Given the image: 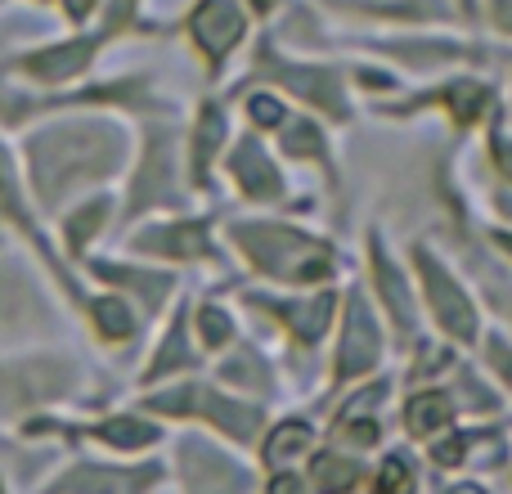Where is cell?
I'll use <instances>...</instances> for the list:
<instances>
[{"label": "cell", "mask_w": 512, "mask_h": 494, "mask_svg": "<svg viewBox=\"0 0 512 494\" xmlns=\"http://www.w3.org/2000/svg\"><path fill=\"white\" fill-rule=\"evenodd\" d=\"M36 158V189L41 198H59L68 185L113 167L117 135L108 126H59L32 144Z\"/></svg>", "instance_id": "obj_1"}, {"label": "cell", "mask_w": 512, "mask_h": 494, "mask_svg": "<svg viewBox=\"0 0 512 494\" xmlns=\"http://www.w3.org/2000/svg\"><path fill=\"white\" fill-rule=\"evenodd\" d=\"M234 239L252 256L256 270L274 279H324L333 270V252L324 243L279 230V225H234Z\"/></svg>", "instance_id": "obj_2"}, {"label": "cell", "mask_w": 512, "mask_h": 494, "mask_svg": "<svg viewBox=\"0 0 512 494\" xmlns=\"http://www.w3.org/2000/svg\"><path fill=\"white\" fill-rule=\"evenodd\" d=\"M153 409L162 414H207L216 427H225L230 436L239 441H252L256 427H261V414L252 405H239V400H225L216 396L212 387H185V391H171V396H158Z\"/></svg>", "instance_id": "obj_3"}, {"label": "cell", "mask_w": 512, "mask_h": 494, "mask_svg": "<svg viewBox=\"0 0 512 494\" xmlns=\"http://www.w3.org/2000/svg\"><path fill=\"white\" fill-rule=\"evenodd\" d=\"M418 270H423V283H427V297H432V306H436V319H441L454 337H472V333H477L472 301L459 292V283H454L427 252H418Z\"/></svg>", "instance_id": "obj_4"}, {"label": "cell", "mask_w": 512, "mask_h": 494, "mask_svg": "<svg viewBox=\"0 0 512 494\" xmlns=\"http://www.w3.org/2000/svg\"><path fill=\"white\" fill-rule=\"evenodd\" d=\"M180 468H185V481H189V490L194 494H239L243 490V472L234 468L230 459L212 454L207 445H198V441L185 445Z\"/></svg>", "instance_id": "obj_5"}, {"label": "cell", "mask_w": 512, "mask_h": 494, "mask_svg": "<svg viewBox=\"0 0 512 494\" xmlns=\"http://www.w3.org/2000/svg\"><path fill=\"white\" fill-rule=\"evenodd\" d=\"M373 360H378V324H373V315L364 310V301L355 297L351 315H346L342 351H337V378H355V373H364Z\"/></svg>", "instance_id": "obj_6"}, {"label": "cell", "mask_w": 512, "mask_h": 494, "mask_svg": "<svg viewBox=\"0 0 512 494\" xmlns=\"http://www.w3.org/2000/svg\"><path fill=\"white\" fill-rule=\"evenodd\" d=\"M194 41L203 45L212 59H221V54H230L234 45H239L243 36V14L230 5V0H207L203 9L194 14Z\"/></svg>", "instance_id": "obj_7"}, {"label": "cell", "mask_w": 512, "mask_h": 494, "mask_svg": "<svg viewBox=\"0 0 512 494\" xmlns=\"http://www.w3.org/2000/svg\"><path fill=\"white\" fill-rule=\"evenodd\" d=\"M153 481V472L135 468V472H108V468H77L63 490L68 494H144Z\"/></svg>", "instance_id": "obj_8"}, {"label": "cell", "mask_w": 512, "mask_h": 494, "mask_svg": "<svg viewBox=\"0 0 512 494\" xmlns=\"http://www.w3.org/2000/svg\"><path fill=\"white\" fill-rule=\"evenodd\" d=\"M274 77H279L288 90H297L301 99H310V104L328 108L333 117H342V113H346L342 95H337L333 72H324V68H274Z\"/></svg>", "instance_id": "obj_9"}, {"label": "cell", "mask_w": 512, "mask_h": 494, "mask_svg": "<svg viewBox=\"0 0 512 494\" xmlns=\"http://www.w3.org/2000/svg\"><path fill=\"white\" fill-rule=\"evenodd\" d=\"M90 54H95V41H68V45H54V50L27 59V72L41 81H68L72 72L86 68Z\"/></svg>", "instance_id": "obj_10"}, {"label": "cell", "mask_w": 512, "mask_h": 494, "mask_svg": "<svg viewBox=\"0 0 512 494\" xmlns=\"http://www.w3.org/2000/svg\"><path fill=\"white\" fill-rule=\"evenodd\" d=\"M144 252L162 256H203L207 252V230L203 225H167V230H149L135 239Z\"/></svg>", "instance_id": "obj_11"}, {"label": "cell", "mask_w": 512, "mask_h": 494, "mask_svg": "<svg viewBox=\"0 0 512 494\" xmlns=\"http://www.w3.org/2000/svg\"><path fill=\"white\" fill-rule=\"evenodd\" d=\"M234 176H239V185L248 189L252 198H274L279 194V176H274V167L265 162V153L256 149L252 140L234 149Z\"/></svg>", "instance_id": "obj_12"}, {"label": "cell", "mask_w": 512, "mask_h": 494, "mask_svg": "<svg viewBox=\"0 0 512 494\" xmlns=\"http://www.w3.org/2000/svg\"><path fill=\"white\" fill-rule=\"evenodd\" d=\"M373 274H378V288H382V297H387V306H391V315H396V324L409 333V328H414V301H409L405 283H400V274L391 270V261L382 256L378 243H373Z\"/></svg>", "instance_id": "obj_13"}, {"label": "cell", "mask_w": 512, "mask_h": 494, "mask_svg": "<svg viewBox=\"0 0 512 494\" xmlns=\"http://www.w3.org/2000/svg\"><path fill=\"white\" fill-rule=\"evenodd\" d=\"M328 319H333V292H324V297L288 310V324H292V333H297L301 342H319L324 328H328Z\"/></svg>", "instance_id": "obj_14"}, {"label": "cell", "mask_w": 512, "mask_h": 494, "mask_svg": "<svg viewBox=\"0 0 512 494\" xmlns=\"http://www.w3.org/2000/svg\"><path fill=\"white\" fill-rule=\"evenodd\" d=\"M405 418H409V432L414 436H432L450 423V400L445 396H414L405 409Z\"/></svg>", "instance_id": "obj_15"}, {"label": "cell", "mask_w": 512, "mask_h": 494, "mask_svg": "<svg viewBox=\"0 0 512 494\" xmlns=\"http://www.w3.org/2000/svg\"><path fill=\"white\" fill-rule=\"evenodd\" d=\"M167 153H171V144H167V140H158V144H153V162H144V176H140V185H135V207H144V203H158L162 185H167V176H171V162H167Z\"/></svg>", "instance_id": "obj_16"}, {"label": "cell", "mask_w": 512, "mask_h": 494, "mask_svg": "<svg viewBox=\"0 0 512 494\" xmlns=\"http://www.w3.org/2000/svg\"><path fill=\"white\" fill-rule=\"evenodd\" d=\"M306 445H310V427L306 423H283V427H274V436L265 441V459L288 463V459H297Z\"/></svg>", "instance_id": "obj_17"}, {"label": "cell", "mask_w": 512, "mask_h": 494, "mask_svg": "<svg viewBox=\"0 0 512 494\" xmlns=\"http://www.w3.org/2000/svg\"><path fill=\"white\" fill-rule=\"evenodd\" d=\"M355 477H360V468H355L351 459H337V454H328V459L315 463V486L324 494H346L355 486Z\"/></svg>", "instance_id": "obj_18"}, {"label": "cell", "mask_w": 512, "mask_h": 494, "mask_svg": "<svg viewBox=\"0 0 512 494\" xmlns=\"http://www.w3.org/2000/svg\"><path fill=\"white\" fill-rule=\"evenodd\" d=\"M445 104H450L454 122L468 126L481 117V108H486V86H472V81H459V86H450V95H445Z\"/></svg>", "instance_id": "obj_19"}, {"label": "cell", "mask_w": 512, "mask_h": 494, "mask_svg": "<svg viewBox=\"0 0 512 494\" xmlns=\"http://www.w3.org/2000/svg\"><path fill=\"white\" fill-rule=\"evenodd\" d=\"M104 279H113V283H122V288H131V292H140L149 306H158L162 297H167V279H144V274H135V270H122V265H95Z\"/></svg>", "instance_id": "obj_20"}, {"label": "cell", "mask_w": 512, "mask_h": 494, "mask_svg": "<svg viewBox=\"0 0 512 494\" xmlns=\"http://www.w3.org/2000/svg\"><path fill=\"white\" fill-rule=\"evenodd\" d=\"M99 436H104L108 445H122V450H135V445H149L158 432H153L149 423H140V418H113V423H104V432H99Z\"/></svg>", "instance_id": "obj_21"}, {"label": "cell", "mask_w": 512, "mask_h": 494, "mask_svg": "<svg viewBox=\"0 0 512 494\" xmlns=\"http://www.w3.org/2000/svg\"><path fill=\"white\" fill-rule=\"evenodd\" d=\"M221 135H225V117L216 113V108H207L203 122H198V140H194V171H198V176L207 171L212 149H216V140H221Z\"/></svg>", "instance_id": "obj_22"}, {"label": "cell", "mask_w": 512, "mask_h": 494, "mask_svg": "<svg viewBox=\"0 0 512 494\" xmlns=\"http://www.w3.org/2000/svg\"><path fill=\"white\" fill-rule=\"evenodd\" d=\"M95 319H99V328H104V337H117V342H122V337H131V315H126V306L122 301H113V297H104L95 306Z\"/></svg>", "instance_id": "obj_23"}, {"label": "cell", "mask_w": 512, "mask_h": 494, "mask_svg": "<svg viewBox=\"0 0 512 494\" xmlns=\"http://www.w3.org/2000/svg\"><path fill=\"white\" fill-rule=\"evenodd\" d=\"M104 216H108V203H86V207H81V212L68 221V239L77 243V247L90 243V239H95V230L104 225Z\"/></svg>", "instance_id": "obj_24"}, {"label": "cell", "mask_w": 512, "mask_h": 494, "mask_svg": "<svg viewBox=\"0 0 512 494\" xmlns=\"http://www.w3.org/2000/svg\"><path fill=\"white\" fill-rule=\"evenodd\" d=\"M283 149H288L292 158H319V153H324V140H319V131L310 122H297L288 135H283Z\"/></svg>", "instance_id": "obj_25"}, {"label": "cell", "mask_w": 512, "mask_h": 494, "mask_svg": "<svg viewBox=\"0 0 512 494\" xmlns=\"http://www.w3.org/2000/svg\"><path fill=\"white\" fill-rule=\"evenodd\" d=\"M382 490L387 494H409L414 490V472H409V463H400V459L382 463Z\"/></svg>", "instance_id": "obj_26"}, {"label": "cell", "mask_w": 512, "mask_h": 494, "mask_svg": "<svg viewBox=\"0 0 512 494\" xmlns=\"http://www.w3.org/2000/svg\"><path fill=\"white\" fill-rule=\"evenodd\" d=\"M230 315H225V310H203V342L207 346H225L230 342Z\"/></svg>", "instance_id": "obj_27"}, {"label": "cell", "mask_w": 512, "mask_h": 494, "mask_svg": "<svg viewBox=\"0 0 512 494\" xmlns=\"http://www.w3.org/2000/svg\"><path fill=\"white\" fill-rule=\"evenodd\" d=\"M180 342H185V333H180V328H176V333L167 337V351H162L158 360H153V369H149L153 378H162V373H167V369H176V364L185 360V346H180Z\"/></svg>", "instance_id": "obj_28"}, {"label": "cell", "mask_w": 512, "mask_h": 494, "mask_svg": "<svg viewBox=\"0 0 512 494\" xmlns=\"http://www.w3.org/2000/svg\"><path fill=\"white\" fill-rule=\"evenodd\" d=\"M248 113H252V122H256V126H279V122H283L279 99H270V95H256L252 104H248Z\"/></svg>", "instance_id": "obj_29"}, {"label": "cell", "mask_w": 512, "mask_h": 494, "mask_svg": "<svg viewBox=\"0 0 512 494\" xmlns=\"http://www.w3.org/2000/svg\"><path fill=\"white\" fill-rule=\"evenodd\" d=\"M463 450H468V441H463V436H450V441L436 445L432 459L441 463V468H454V463H463Z\"/></svg>", "instance_id": "obj_30"}, {"label": "cell", "mask_w": 512, "mask_h": 494, "mask_svg": "<svg viewBox=\"0 0 512 494\" xmlns=\"http://www.w3.org/2000/svg\"><path fill=\"white\" fill-rule=\"evenodd\" d=\"M382 396H387V387H373V391H369V396H355V400H351V405H346V409H342V423H351V418H355V414H360V409H373V405H378V400H382Z\"/></svg>", "instance_id": "obj_31"}, {"label": "cell", "mask_w": 512, "mask_h": 494, "mask_svg": "<svg viewBox=\"0 0 512 494\" xmlns=\"http://www.w3.org/2000/svg\"><path fill=\"white\" fill-rule=\"evenodd\" d=\"M490 360H495V369L512 382V351H508V346H499V342H495V346H490Z\"/></svg>", "instance_id": "obj_32"}, {"label": "cell", "mask_w": 512, "mask_h": 494, "mask_svg": "<svg viewBox=\"0 0 512 494\" xmlns=\"http://www.w3.org/2000/svg\"><path fill=\"white\" fill-rule=\"evenodd\" d=\"M270 494H306V486H301L297 477H274L270 481Z\"/></svg>", "instance_id": "obj_33"}, {"label": "cell", "mask_w": 512, "mask_h": 494, "mask_svg": "<svg viewBox=\"0 0 512 494\" xmlns=\"http://www.w3.org/2000/svg\"><path fill=\"white\" fill-rule=\"evenodd\" d=\"M495 153H499V167H504L508 176H512V144H504V140H499V144H495Z\"/></svg>", "instance_id": "obj_34"}, {"label": "cell", "mask_w": 512, "mask_h": 494, "mask_svg": "<svg viewBox=\"0 0 512 494\" xmlns=\"http://www.w3.org/2000/svg\"><path fill=\"white\" fill-rule=\"evenodd\" d=\"M90 5H95V0H68V14H72V18H86Z\"/></svg>", "instance_id": "obj_35"}, {"label": "cell", "mask_w": 512, "mask_h": 494, "mask_svg": "<svg viewBox=\"0 0 512 494\" xmlns=\"http://www.w3.org/2000/svg\"><path fill=\"white\" fill-rule=\"evenodd\" d=\"M495 9H499V18H504V27H512V0H495Z\"/></svg>", "instance_id": "obj_36"}, {"label": "cell", "mask_w": 512, "mask_h": 494, "mask_svg": "<svg viewBox=\"0 0 512 494\" xmlns=\"http://www.w3.org/2000/svg\"><path fill=\"white\" fill-rule=\"evenodd\" d=\"M450 494H486V490H477V486H454Z\"/></svg>", "instance_id": "obj_37"}, {"label": "cell", "mask_w": 512, "mask_h": 494, "mask_svg": "<svg viewBox=\"0 0 512 494\" xmlns=\"http://www.w3.org/2000/svg\"><path fill=\"white\" fill-rule=\"evenodd\" d=\"M252 5H256V9H270V5H274V0H252Z\"/></svg>", "instance_id": "obj_38"}, {"label": "cell", "mask_w": 512, "mask_h": 494, "mask_svg": "<svg viewBox=\"0 0 512 494\" xmlns=\"http://www.w3.org/2000/svg\"><path fill=\"white\" fill-rule=\"evenodd\" d=\"M499 243H504V247H508V252H512V234H504V239H499Z\"/></svg>", "instance_id": "obj_39"}]
</instances>
